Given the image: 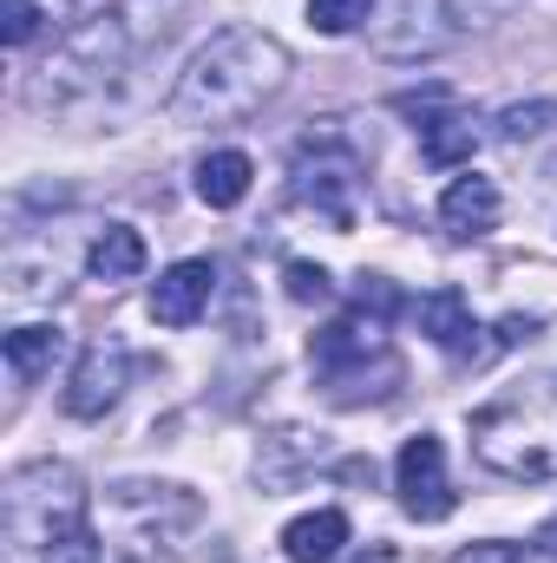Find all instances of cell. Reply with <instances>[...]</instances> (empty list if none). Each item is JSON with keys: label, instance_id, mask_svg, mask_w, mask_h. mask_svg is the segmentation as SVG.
<instances>
[{"label": "cell", "instance_id": "1", "mask_svg": "<svg viewBox=\"0 0 557 563\" xmlns=\"http://www.w3.org/2000/svg\"><path fill=\"white\" fill-rule=\"evenodd\" d=\"M288 79V46L263 26H223L210 46H197V59L184 66L177 92H171V119L177 125H230L263 112V99H276Z\"/></svg>", "mask_w": 557, "mask_h": 563}, {"label": "cell", "instance_id": "2", "mask_svg": "<svg viewBox=\"0 0 557 563\" xmlns=\"http://www.w3.org/2000/svg\"><path fill=\"white\" fill-rule=\"evenodd\" d=\"M472 452L485 472H499L512 485L557 478V367L499 387L472 413Z\"/></svg>", "mask_w": 557, "mask_h": 563}, {"label": "cell", "instance_id": "3", "mask_svg": "<svg viewBox=\"0 0 557 563\" xmlns=\"http://www.w3.org/2000/svg\"><path fill=\"white\" fill-rule=\"evenodd\" d=\"M308 354H315V374H321V387H328L335 407L387 400V394L401 387V361H394V347H387V334H381V314H361V308H354V314L328 321Z\"/></svg>", "mask_w": 557, "mask_h": 563}, {"label": "cell", "instance_id": "4", "mask_svg": "<svg viewBox=\"0 0 557 563\" xmlns=\"http://www.w3.org/2000/svg\"><path fill=\"white\" fill-rule=\"evenodd\" d=\"M354 170H361V164H354L341 144H315L308 139L302 151H295V164H288V177H295L288 190H295V203L315 210L321 223L354 230V184H361Z\"/></svg>", "mask_w": 557, "mask_h": 563}, {"label": "cell", "instance_id": "5", "mask_svg": "<svg viewBox=\"0 0 557 563\" xmlns=\"http://www.w3.org/2000/svg\"><path fill=\"white\" fill-rule=\"evenodd\" d=\"M119 59H125V20H119V13H92L79 33H66L59 59L46 66L53 79L40 86V99H53V92H66V86H92V79H112V73H119Z\"/></svg>", "mask_w": 557, "mask_h": 563}, {"label": "cell", "instance_id": "6", "mask_svg": "<svg viewBox=\"0 0 557 563\" xmlns=\"http://www.w3.org/2000/svg\"><path fill=\"white\" fill-rule=\"evenodd\" d=\"M394 492H401V511H407L414 525L452 518L459 492H452V478H446V445H439L433 432H419V439L401 445V459H394Z\"/></svg>", "mask_w": 557, "mask_h": 563}, {"label": "cell", "instance_id": "7", "mask_svg": "<svg viewBox=\"0 0 557 563\" xmlns=\"http://www.w3.org/2000/svg\"><path fill=\"white\" fill-rule=\"evenodd\" d=\"M394 112H407L419 119V151H426V164H439V170H452V164H466L472 151H479V132H472V119L452 106V92L446 86H426V92H401L394 99Z\"/></svg>", "mask_w": 557, "mask_h": 563}, {"label": "cell", "instance_id": "8", "mask_svg": "<svg viewBox=\"0 0 557 563\" xmlns=\"http://www.w3.org/2000/svg\"><path fill=\"white\" fill-rule=\"evenodd\" d=\"M459 40V20L446 0H387V20H374V46L387 59H433Z\"/></svg>", "mask_w": 557, "mask_h": 563}, {"label": "cell", "instance_id": "9", "mask_svg": "<svg viewBox=\"0 0 557 563\" xmlns=\"http://www.w3.org/2000/svg\"><path fill=\"white\" fill-rule=\"evenodd\" d=\"M125 380H132V354H125L119 341H92V347L79 354L73 380H66V413H73V420H99V413H112L119 394H125Z\"/></svg>", "mask_w": 557, "mask_h": 563}, {"label": "cell", "instance_id": "10", "mask_svg": "<svg viewBox=\"0 0 557 563\" xmlns=\"http://www.w3.org/2000/svg\"><path fill=\"white\" fill-rule=\"evenodd\" d=\"M210 288H217V269L210 263H171L164 276L151 282V321L157 328H190L204 308H210Z\"/></svg>", "mask_w": 557, "mask_h": 563}, {"label": "cell", "instance_id": "11", "mask_svg": "<svg viewBox=\"0 0 557 563\" xmlns=\"http://www.w3.org/2000/svg\"><path fill=\"white\" fill-rule=\"evenodd\" d=\"M499 217H505V203H499L492 177H452V184H446V197H439V223H446V236H459V243L492 236V230H499Z\"/></svg>", "mask_w": 557, "mask_h": 563}, {"label": "cell", "instance_id": "12", "mask_svg": "<svg viewBox=\"0 0 557 563\" xmlns=\"http://www.w3.org/2000/svg\"><path fill=\"white\" fill-rule=\"evenodd\" d=\"M414 321L419 334L433 341V347H446V354H472V301L459 295V288H433V295H419L414 301Z\"/></svg>", "mask_w": 557, "mask_h": 563}, {"label": "cell", "instance_id": "13", "mask_svg": "<svg viewBox=\"0 0 557 563\" xmlns=\"http://www.w3.org/2000/svg\"><path fill=\"white\" fill-rule=\"evenodd\" d=\"M341 544H348V518H341L335 505L302 511V518L282 531V558L288 563H335L341 558Z\"/></svg>", "mask_w": 557, "mask_h": 563}, {"label": "cell", "instance_id": "14", "mask_svg": "<svg viewBox=\"0 0 557 563\" xmlns=\"http://www.w3.org/2000/svg\"><path fill=\"white\" fill-rule=\"evenodd\" d=\"M250 184H256L250 151H210V157L197 164V197H204L210 210H237V203L250 197Z\"/></svg>", "mask_w": 557, "mask_h": 563}, {"label": "cell", "instance_id": "15", "mask_svg": "<svg viewBox=\"0 0 557 563\" xmlns=\"http://www.w3.org/2000/svg\"><path fill=\"white\" fill-rule=\"evenodd\" d=\"M86 269L99 282H139L144 276V236L132 223H106L86 250Z\"/></svg>", "mask_w": 557, "mask_h": 563}, {"label": "cell", "instance_id": "16", "mask_svg": "<svg viewBox=\"0 0 557 563\" xmlns=\"http://www.w3.org/2000/svg\"><path fill=\"white\" fill-rule=\"evenodd\" d=\"M53 361H59V328H13L7 334V374L20 387H33Z\"/></svg>", "mask_w": 557, "mask_h": 563}, {"label": "cell", "instance_id": "17", "mask_svg": "<svg viewBox=\"0 0 557 563\" xmlns=\"http://www.w3.org/2000/svg\"><path fill=\"white\" fill-rule=\"evenodd\" d=\"M368 13H374V0H308V26H315V33H328V40H341V33H354V26H368Z\"/></svg>", "mask_w": 557, "mask_h": 563}, {"label": "cell", "instance_id": "18", "mask_svg": "<svg viewBox=\"0 0 557 563\" xmlns=\"http://www.w3.org/2000/svg\"><path fill=\"white\" fill-rule=\"evenodd\" d=\"M46 563H99V538L79 518H66L59 531H46Z\"/></svg>", "mask_w": 557, "mask_h": 563}, {"label": "cell", "instance_id": "19", "mask_svg": "<svg viewBox=\"0 0 557 563\" xmlns=\"http://www.w3.org/2000/svg\"><path fill=\"white\" fill-rule=\"evenodd\" d=\"M557 125V106L545 99V106H512L505 119H499V139L518 144V139H538V132H551Z\"/></svg>", "mask_w": 557, "mask_h": 563}, {"label": "cell", "instance_id": "20", "mask_svg": "<svg viewBox=\"0 0 557 563\" xmlns=\"http://www.w3.org/2000/svg\"><path fill=\"white\" fill-rule=\"evenodd\" d=\"M282 282H288V301H302V308L335 295V282H328V269H321V263H288V269H282Z\"/></svg>", "mask_w": 557, "mask_h": 563}, {"label": "cell", "instance_id": "21", "mask_svg": "<svg viewBox=\"0 0 557 563\" xmlns=\"http://www.w3.org/2000/svg\"><path fill=\"white\" fill-rule=\"evenodd\" d=\"M33 33H40V0H0V40L26 46Z\"/></svg>", "mask_w": 557, "mask_h": 563}, {"label": "cell", "instance_id": "22", "mask_svg": "<svg viewBox=\"0 0 557 563\" xmlns=\"http://www.w3.org/2000/svg\"><path fill=\"white\" fill-rule=\"evenodd\" d=\"M354 308H361V314H381V321H387V314L401 308V295H394V288H387L381 276H361V282H354Z\"/></svg>", "mask_w": 557, "mask_h": 563}, {"label": "cell", "instance_id": "23", "mask_svg": "<svg viewBox=\"0 0 557 563\" xmlns=\"http://www.w3.org/2000/svg\"><path fill=\"white\" fill-rule=\"evenodd\" d=\"M452 563H525L518 544H505V538H485V544H466Z\"/></svg>", "mask_w": 557, "mask_h": 563}, {"label": "cell", "instance_id": "24", "mask_svg": "<svg viewBox=\"0 0 557 563\" xmlns=\"http://www.w3.org/2000/svg\"><path fill=\"white\" fill-rule=\"evenodd\" d=\"M532 544H538V551L557 563V518H545V525H538V538H532Z\"/></svg>", "mask_w": 557, "mask_h": 563}, {"label": "cell", "instance_id": "25", "mask_svg": "<svg viewBox=\"0 0 557 563\" xmlns=\"http://www.w3.org/2000/svg\"><path fill=\"white\" fill-rule=\"evenodd\" d=\"M348 563H401V558H394V544H368V551H354Z\"/></svg>", "mask_w": 557, "mask_h": 563}]
</instances>
